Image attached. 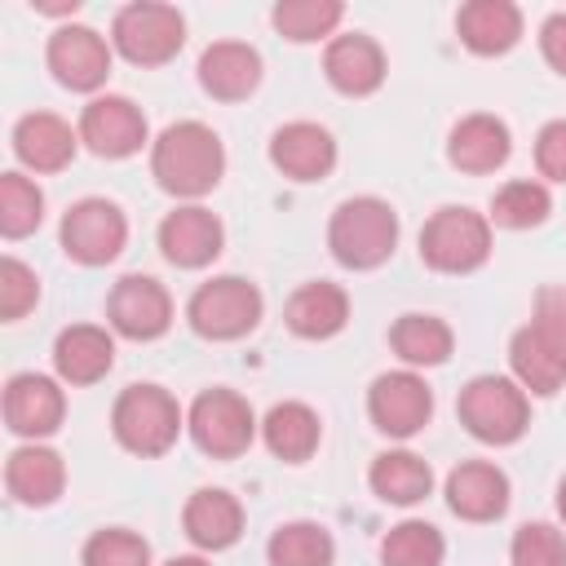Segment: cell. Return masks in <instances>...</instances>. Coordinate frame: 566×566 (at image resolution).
Segmentation results:
<instances>
[{"label":"cell","mask_w":566,"mask_h":566,"mask_svg":"<svg viewBox=\"0 0 566 566\" xmlns=\"http://www.w3.org/2000/svg\"><path fill=\"white\" fill-rule=\"evenodd\" d=\"M226 172L221 137L199 119H177L150 142V177L172 199H203Z\"/></svg>","instance_id":"cell-1"},{"label":"cell","mask_w":566,"mask_h":566,"mask_svg":"<svg viewBox=\"0 0 566 566\" xmlns=\"http://www.w3.org/2000/svg\"><path fill=\"white\" fill-rule=\"evenodd\" d=\"M327 248L345 270H376L398 248V212L376 195H354L332 212Z\"/></svg>","instance_id":"cell-2"},{"label":"cell","mask_w":566,"mask_h":566,"mask_svg":"<svg viewBox=\"0 0 566 566\" xmlns=\"http://www.w3.org/2000/svg\"><path fill=\"white\" fill-rule=\"evenodd\" d=\"M186 429V416H181V402L164 389V385H128L115 407H111V433L124 451L142 455V460H155L164 455L177 433Z\"/></svg>","instance_id":"cell-3"},{"label":"cell","mask_w":566,"mask_h":566,"mask_svg":"<svg viewBox=\"0 0 566 566\" xmlns=\"http://www.w3.org/2000/svg\"><path fill=\"white\" fill-rule=\"evenodd\" d=\"M455 416L478 442L509 447L531 424V398L513 376H473L455 398Z\"/></svg>","instance_id":"cell-4"},{"label":"cell","mask_w":566,"mask_h":566,"mask_svg":"<svg viewBox=\"0 0 566 566\" xmlns=\"http://www.w3.org/2000/svg\"><path fill=\"white\" fill-rule=\"evenodd\" d=\"M491 256V221L473 208H438L420 230V261L438 274H473Z\"/></svg>","instance_id":"cell-5"},{"label":"cell","mask_w":566,"mask_h":566,"mask_svg":"<svg viewBox=\"0 0 566 566\" xmlns=\"http://www.w3.org/2000/svg\"><path fill=\"white\" fill-rule=\"evenodd\" d=\"M261 314H265V301L256 283L239 274H217L199 283L186 301V318L203 340H243L261 323Z\"/></svg>","instance_id":"cell-6"},{"label":"cell","mask_w":566,"mask_h":566,"mask_svg":"<svg viewBox=\"0 0 566 566\" xmlns=\"http://www.w3.org/2000/svg\"><path fill=\"white\" fill-rule=\"evenodd\" d=\"M186 44V18L172 4L133 0L111 22V49L133 66H164Z\"/></svg>","instance_id":"cell-7"},{"label":"cell","mask_w":566,"mask_h":566,"mask_svg":"<svg viewBox=\"0 0 566 566\" xmlns=\"http://www.w3.org/2000/svg\"><path fill=\"white\" fill-rule=\"evenodd\" d=\"M256 429L261 424L252 416V402L243 394H234V389H221V385L217 389H203L190 402V411H186L190 442L203 455H212V460H239L252 447Z\"/></svg>","instance_id":"cell-8"},{"label":"cell","mask_w":566,"mask_h":566,"mask_svg":"<svg viewBox=\"0 0 566 566\" xmlns=\"http://www.w3.org/2000/svg\"><path fill=\"white\" fill-rule=\"evenodd\" d=\"M57 243L75 265H111L128 243V217L111 199H80L62 212Z\"/></svg>","instance_id":"cell-9"},{"label":"cell","mask_w":566,"mask_h":566,"mask_svg":"<svg viewBox=\"0 0 566 566\" xmlns=\"http://www.w3.org/2000/svg\"><path fill=\"white\" fill-rule=\"evenodd\" d=\"M367 416L385 438H416L433 416V389L420 371H380L367 389Z\"/></svg>","instance_id":"cell-10"},{"label":"cell","mask_w":566,"mask_h":566,"mask_svg":"<svg viewBox=\"0 0 566 566\" xmlns=\"http://www.w3.org/2000/svg\"><path fill=\"white\" fill-rule=\"evenodd\" d=\"M106 318L124 340H159L172 327V296L150 274H124L106 296Z\"/></svg>","instance_id":"cell-11"},{"label":"cell","mask_w":566,"mask_h":566,"mask_svg":"<svg viewBox=\"0 0 566 566\" xmlns=\"http://www.w3.org/2000/svg\"><path fill=\"white\" fill-rule=\"evenodd\" d=\"M44 62L53 71V80L71 93H97L111 75V44L84 27V22H66L49 35V49H44Z\"/></svg>","instance_id":"cell-12"},{"label":"cell","mask_w":566,"mask_h":566,"mask_svg":"<svg viewBox=\"0 0 566 566\" xmlns=\"http://www.w3.org/2000/svg\"><path fill=\"white\" fill-rule=\"evenodd\" d=\"M80 142L97 159H128L146 146V115L119 93H102L80 111Z\"/></svg>","instance_id":"cell-13"},{"label":"cell","mask_w":566,"mask_h":566,"mask_svg":"<svg viewBox=\"0 0 566 566\" xmlns=\"http://www.w3.org/2000/svg\"><path fill=\"white\" fill-rule=\"evenodd\" d=\"M62 416H66V394L53 376H40V371L9 376V385H4V424H9V433L27 438V442H40V438L57 433Z\"/></svg>","instance_id":"cell-14"},{"label":"cell","mask_w":566,"mask_h":566,"mask_svg":"<svg viewBox=\"0 0 566 566\" xmlns=\"http://www.w3.org/2000/svg\"><path fill=\"white\" fill-rule=\"evenodd\" d=\"M221 248H226V226L203 203H181L159 221V252L177 270H203L221 256Z\"/></svg>","instance_id":"cell-15"},{"label":"cell","mask_w":566,"mask_h":566,"mask_svg":"<svg viewBox=\"0 0 566 566\" xmlns=\"http://www.w3.org/2000/svg\"><path fill=\"white\" fill-rule=\"evenodd\" d=\"M509 155H513V133L500 115L473 111V115L455 119L447 133V159H451V168H460L469 177H486V172L504 168Z\"/></svg>","instance_id":"cell-16"},{"label":"cell","mask_w":566,"mask_h":566,"mask_svg":"<svg viewBox=\"0 0 566 566\" xmlns=\"http://www.w3.org/2000/svg\"><path fill=\"white\" fill-rule=\"evenodd\" d=\"M442 495L460 522H495L509 509V473L491 460H460L447 473Z\"/></svg>","instance_id":"cell-17"},{"label":"cell","mask_w":566,"mask_h":566,"mask_svg":"<svg viewBox=\"0 0 566 566\" xmlns=\"http://www.w3.org/2000/svg\"><path fill=\"white\" fill-rule=\"evenodd\" d=\"M385 49L363 31L332 35L323 49V75L345 97H371L385 84Z\"/></svg>","instance_id":"cell-18"},{"label":"cell","mask_w":566,"mask_h":566,"mask_svg":"<svg viewBox=\"0 0 566 566\" xmlns=\"http://www.w3.org/2000/svg\"><path fill=\"white\" fill-rule=\"evenodd\" d=\"M270 164L292 181H323L336 168V137L314 119H292L274 128Z\"/></svg>","instance_id":"cell-19"},{"label":"cell","mask_w":566,"mask_h":566,"mask_svg":"<svg viewBox=\"0 0 566 566\" xmlns=\"http://www.w3.org/2000/svg\"><path fill=\"white\" fill-rule=\"evenodd\" d=\"M80 150V128L53 111H31L13 124V155L31 172H62Z\"/></svg>","instance_id":"cell-20"},{"label":"cell","mask_w":566,"mask_h":566,"mask_svg":"<svg viewBox=\"0 0 566 566\" xmlns=\"http://www.w3.org/2000/svg\"><path fill=\"white\" fill-rule=\"evenodd\" d=\"M199 84L217 102H243L261 84V53L243 40H212L199 53Z\"/></svg>","instance_id":"cell-21"},{"label":"cell","mask_w":566,"mask_h":566,"mask_svg":"<svg viewBox=\"0 0 566 566\" xmlns=\"http://www.w3.org/2000/svg\"><path fill=\"white\" fill-rule=\"evenodd\" d=\"M66 486V464L53 447L22 442L4 460V491L27 509H49Z\"/></svg>","instance_id":"cell-22"},{"label":"cell","mask_w":566,"mask_h":566,"mask_svg":"<svg viewBox=\"0 0 566 566\" xmlns=\"http://www.w3.org/2000/svg\"><path fill=\"white\" fill-rule=\"evenodd\" d=\"M53 367L62 385H97L115 367V336L97 323H71L53 340Z\"/></svg>","instance_id":"cell-23"},{"label":"cell","mask_w":566,"mask_h":566,"mask_svg":"<svg viewBox=\"0 0 566 566\" xmlns=\"http://www.w3.org/2000/svg\"><path fill=\"white\" fill-rule=\"evenodd\" d=\"M181 531L195 548L221 553L243 535V504L221 486H199L181 509Z\"/></svg>","instance_id":"cell-24"},{"label":"cell","mask_w":566,"mask_h":566,"mask_svg":"<svg viewBox=\"0 0 566 566\" xmlns=\"http://www.w3.org/2000/svg\"><path fill=\"white\" fill-rule=\"evenodd\" d=\"M283 323L301 340H332L349 323V296L340 283H327V279L301 283L283 305Z\"/></svg>","instance_id":"cell-25"},{"label":"cell","mask_w":566,"mask_h":566,"mask_svg":"<svg viewBox=\"0 0 566 566\" xmlns=\"http://www.w3.org/2000/svg\"><path fill=\"white\" fill-rule=\"evenodd\" d=\"M460 44L478 57H500L522 40V9L513 0H469L455 13Z\"/></svg>","instance_id":"cell-26"},{"label":"cell","mask_w":566,"mask_h":566,"mask_svg":"<svg viewBox=\"0 0 566 566\" xmlns=\"http://www.w3.org/2000/svg\"><path fill=\"white\" fill-rule=\"evenodd\" d=\"M261 438H265L270 455L287 460V464H305L323 442V420L305 402H274L261 420Z\"/></svg>","instance_id":"cell-27"},{"label":"cell","mask_w":566,"mask_h":566,"mask_svg":"<svg viewBox=\"0 0 566 566\" xmlns=\"http://www.w3.org/2000/svg\"><path fill=\"white\" fill-rule=\"evenodd\" d=\"M367 482H371L376 500L411 509L433 491V469L416 451H380L371 460V469H367Z\"/></svg>","instance_id":"cell-28"},{"label":"cell","mask_w":566,"mask_h":566,"mask_svg":"<svg viewBox=\"0 0 566 566\" xmlns=\"http://www.w3.org/2000/svg\"><path fill=\"white\" fill-rule=\"evenodd\" d=\"M394 354L416 371V367H442L455 349V332L438 314H402L389 327Z\"/></svg>","instance_id":"cell-29"},{"label":"cell","mask_w":566,"mask_h":566,"mask_svg":"<svg viewBox=\"0 0 566 566\" xmlns=\"http://www.w3.org/2000/svg\"><path fill=\"white\" fill-rule=\"evenodd\" d=\"M265 562L270 566H332L336 562V539L318 522H283L265 539Z\"/></svg>","instance_id":"cell-30"},{"label":"cell","mask_w":566,"mask_h":566,"mask_svg":"<svg viewBox=\"0 0 566 566\" xmlns=\"http://www.w3.org/2000/svg\"><path fill=\"white\" fill-rule=\"evenodd\" d=\"M345 18V4L340 0H279L270 22L283 40L292 44H314V40H332L336 27Z\"/></svg>","instance_id":"cell-31"},{"label":"cell","mask_w":566,"mask_h":566,"mask_svg":"<svg viewBox=\"0 0 566 566\" xmlns=\"http://www.w3.org/2000/svg\"><path fill=\"white\" fill-rule=\"evenodd\" d=\"M548 212H553L548 186L535 181V177H517V181H504L495 190L486 221L491 226H504V230H531V226H544Z\"/></svg>","instance_id":"cell-32"},{"label":"cell","mask_w":566,"mask_h":566,"mask_svg":"<svg viewBox=\"0 0 566 566\" xmlns=\"http://www.w3.org/2000/svg\"><path fill=\"white\" fill-rule=\"evenodd\" d=\"M442 557H447L442 531L420 517L389 526L380 539V566H442Z\"/></svg>","instance_id":"cell-33"},{"label":"cell","mask_w":566,"mask_h":566,"mask_svg":"<svg viewBox=\"0 0 566 566\" xmlns=\"http://www.w3.org/2000/svg\"><path fill=\"white\" fill-rule=\"evenodd\" d=\"M40 221H44V190L22 172H4L0 177V234L27 239L31 230H40Z\"/></svg>","instance_id":"cell-34"},{"label":"cell","mask_w":566,"mask_h":566,"mask_svg":"<svg viewBox=\"0 0 566 566\" xmlns=\"http://www.w3.org/2000/svg\"><path fill=\"white\" fill-rule=\"evenodd\" d=\"M531 336L544 349V358L557 367V376L566 380V287L548 283L535 292V310H531Z\"/></svg>","instance_id":"cell-35"},{"label":"cell","mask_w":566,"mask_h":566,"mask_svg":"<svg viewBox=\"0 0 566 566\" xmlns=\"http://www.w3.org/2000/svg\"><path fill=\"white\" fill-rule=\"evenodd\" d=\"M509 371H513V380L526 389V394H535V398H553L566 380L557 376V367L544 358V349L535 345V336H531V327H517L513 332V340H509Z\"/></svg>","instance_id":"cell-36"},{"label":"cell","mask_w":566,"mask_h":566,"mask_svg":"<svg viewBox=\"0 0 566 566\" xmlns=\"http://www.w3.org/2000/svg\"><path fill=\"white\" fill-rule=\"evenodd\" d=\"M80 566H150V544L128 526H106L84 539Z\"/></svg>","instance_id":"cell-37"},{"label":"cell","mask_w":566,"mask_h":566,"mask_svg":"<svg viewBox=\"0 0 566 566\" xmlns=\"http://www.w3.org/2000/svg\"><path fill=\"white\" fill-rule=\"evenodd\" d=\"M513 566H566V531L553 522H526L509 544Z\"/></svg>","instance_id":"cell-38"},{"label":"cell","mask_w":566,"mask_h":566,"mask_svg":"<svg viewBox=\"0 0 566 566\" xmlns=\"http://www.w3.org/2000/svg\"><path fill=\"white\" fill-rule=\"evenodd\" d=\"M40 301V279L27 261L18 256H4L0 261V318L4 323H18L27 310H35Z\"/></svg>","instance_id":"cell-39"},{"label":"cell","mask_w":566,"mask_h":566,"mask_svg":"<svg viewBox=\"0 0 566 566\" xmlns=\"http://www.w3.org/2000/svg\"><path fill=\"white\" fill-rule=\"evenodd\" d=\"M535 168L548 181H566V119H548L535 133Z\"/></svg>","instance_id":"cell-40"},{"label":"cell","mask_w":566,"mask_h":566,"mask_svg":"<svg viewBox=\"0 0 566 566\" xmlns=\"http://www.w3.org/2000/svg\"><path fill=\"white\" fill-rule=\"evenodd\" d=\"M539 53H544V62L557 75H566V13L544 18V27H539Z\"/></svg>","instance_id":"cell-41"},{"label":"cell","mask_w":566,"mask_h":566,"mask_svg":"<svg viewBox=\"0 0 566 566\" xmlns=\"http://www.w3.org/2000/svg\"><path fill=\"white\" fill-rule=\"evenodd\" d=\"M164 566H212L208 557H199V553H186V557H168Z\"/></svg>","instance_id":"cell-42"},{"label":"cell","mask_w":566,"mask_h":566,"mask_svg":"<svg viewBox=\"0 0 566 566\" xmlns=\"http://www.w3.org/2000/svg\"><path fill=\"white\" fill-rule=\"evenodd\" d=\"M557 517H562V526H566V478L557 482Z\"/></svg>","instance_id":"cell-43"}]
</instances>
